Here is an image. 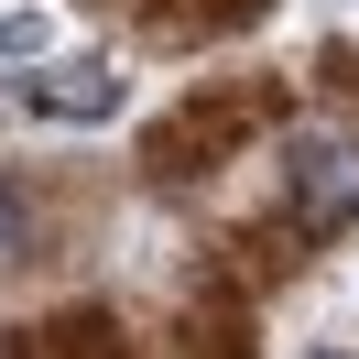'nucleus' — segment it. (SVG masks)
<instances>
[{
	"label": "nucleus",
	"instance_id": "1",
	"mask_svg": "<svg viewBox=\"0 0 359 359\" xmlns=\"http://www.w3.org/2000/svg\"><path fill=\"white\" fill-rule=\"evenodd\" d=\"M283 196H294V229H348L359 218V153L348 142H327V131H294L283 142Z\"/></svg>",
	"mask_w": 359,
	"mask_h": 359
},
{
	"label": "nucleus",
	"instance_id": "2",
	"mask_svg": "<svg viewBox=\"0 0 359 359\" xmlns=\"http://www.w3.org/2000/svg\"><path fill=\"white\" fill-rule=\"evenodd\" d=\"M22 109H44V120H109L120 109V76L109 66H44V76H22Z\"/></svg>",
	"mask_w": 359,
	"mask_h": 359
},
{
	"label": "nucleus",
	"instance_id": "3",
	"mask_svg": "<svg viewBox=\"0 0 359 359\" xmlns=\"http://www.w3.org/2000/svg\"><path fill=\"white\" fill-rule=\"evenodd\" d=\"M11 240H22V185L0 175V250H11Z\"/></svg>",
	"mask_w": 359,
	"mask_h": 359
},
{
	"label": "nucleus",
	"instance_id": "4",
	"mask_svg": "<svg viewBox=\"0 0 359 359\" xmlns=\"http://www.w3.org/2000/svg\"><path fill=\"white\" fill-rule=\"evenodd\" d=\"M316 359H337V348H316Z\"/></svg>",
	"mask_w": 359,
	"mask_h": 359
}]
</instances>
